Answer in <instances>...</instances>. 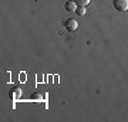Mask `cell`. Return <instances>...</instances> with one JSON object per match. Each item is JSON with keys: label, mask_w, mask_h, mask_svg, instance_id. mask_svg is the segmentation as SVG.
Masks as SVG:
<instances>
[{"label": "cell", "mask_w": 128, "mask_h": 122, "mask_svg": "<svg viewBox=\"0 0 128 122\" xmlns=\"http://www.w3.org/2000/svg\"><path fill=\"white\" fill-rule=\"evenodd\" d=\"M9 95H10V98H12V100H14V98H18V97L22 95V90H20V88H17V87H16V88H12Z\"/></svg>", "instance_id": "277c9868"}, {"label": "cell", "mask_w": 128, "mask_h": 122, "mask_svg": "<svg viewBox=\"0 0 128 122\" xmlns=\"http://www.w3.org/2000/svg\"><path fill=\"white\" fill-rule=\"evenodd\" d=\"M64 7H66L67 11H76L77 4H76V1H74V0H67V1H66V4H64Z\"/></svg>", "instance_id": "3957f363"}, {"label": "cell", "mask_w": 128, "mask_h": 122, "mask_svg": "<svg viewBox=\"0 0 128 122\" xmlns=\"http://www.w3.org/2000/svg\"><path fill=\"white\" fill-rule=\"evenodd\" d=\"M76 14H78V16H84L86 14V7H81V6H77V9H76V11H74Z\"/></svg>", "instance_id": "8992f818"}, {"label": "cell", "mask_w": 128, "mask_h": 122, "mask_svg": "<svg viewBox=\"0 0 128 122\" xmlns=\"http://www.w3.org/2000/svg\"><path fill=\"white\" fill-rule=\"evenodd\" d=\"M64 27H66V30L68 33H73V31L77 30L78 23H77V20H74V18H67V20L64 21Z\"/></svg>", "instance_id": "6da1fadb"}, {"label": "cell", "mask_w": 128, "mask_h": 122, "mask_svg": "<svg viewBox=\"0 0 128 122\" xmlns=\"http://www.w3.org/2000/svg\"><path fill=\"white\" fill-rule=\"evenodd\" d=\"M112 4L118 11H127L128 10V0H112Z\"/></svg>", "instance_id": "7a4b0ae2"}, {"label": "cell", "mask_w": 128, "mask_h": 122, "mask_svg": "<svg viewBox=\"0 0 128 122\" xmlns=\"http://www.w3.org/2000/svg\"><path fill=\"white\" fill-rule=\"evenodd\" d=\"M76 1V4L77 6H81V7H86V6L91 1V0H74Z\"/></svg>", "instance_id": "5b68a950"}]
</instances>
